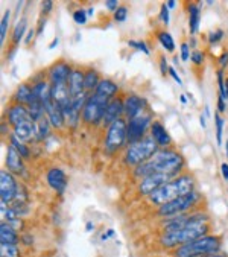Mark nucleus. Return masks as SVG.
Segmentation results:
<instances>
[{"label":"nucleus","mask_w":228,"mask_h":257,"mask_svg":"<svg viewBox=\"0 0 228 257\" xmlns=\"http://www.w3.org/2000/svg\"><path fill=\"white\" fill-rule=\"evenodd\" d=\"M52 2H43V5H41V8H43V11H44V14H47V13H50V10H52Z\"/></svg>","instance_id":"48"},{"label":"nucleus","mask_w":228,"mask_h":257,"mask_svg":"<svg viewBox=\"0 0 228 257\" xmlns=\"http://www.w3.org/2000/svg\"><path fill=\"white\" fill-rule=\"evenodd\" d=\"M199 122H201V126H202V128H205V119H204V116H201V117H199Z\"/></svg>","instance_id":"55"},{"label":"nucleus","mask_w":228,"mask_h":257,"mask_svg":"<svg viewBox=\"0 0 228 257\" xmlns=\"http://www.w3.org/2000/svg\"><path fill=\"white\" fill-rule=\"evenodd\" d=\"M14 136L19 140H29L34 136H37V130H35V122L34 120H28L25 123H20L14 128Z\"/></svg>","instance_id":"22"},{"label":"nucleus","mask_w":228,"mask_h":257,"mask_svg":"<svg viewBox=\"0 0 228 257\" xmlns=\"http://www.w3.org/2000/svg\"><path fill=\"white\" fill-rule=\"evenodd\" d=\"M7 168H8V171H11L14 174H20L23 171L22 156L13 145H10L7 148Z\"/></svg>","instance_id":"19"},{"label":"nucleus","mask_w":228,"mask_h":257,"mask_svg":"<svg viewBox=\"0 0 228 257\" xmlns=\"http://www.w3.org/2000/svg\"><path fill=\"white\" fill-rule=\"evenodd\" d=\"M201 257H226V255H222V254H208V255H201Z\"/></svg>","instance_id":"53"},{"label":"nucleus","mask_w":228,"mask_h":257,"mask_svg":"<svg viewBox=\"0 0 228 257\" xmlns=\"http://www.w3.org/2000/svg\"><path fill=\"white\" fill-rule=\"evenodd\" d=\"M214 122H216V140H217V145L220 146L222 145V131H223V119L216 113L214 114Z\"/></svg>","instance_id":"32"},{"label":"nucleus","mask_w":228,"mask_h":257,"mask_svg":"<svg viewBox=\"0 0 228 257\" xmlns=\"http://www.w3.org/2000/svg\"><path fill=\"white\" fill-rule=\"evenodd\" d=\"M118 85L114 84L112 81H109V79H102L100 82H99V85H97V88L94 90V93H99V94H103V96H106V97H114V94L118 93Z\"/></svg>","instance_id":"25"},{"label":"nucleus","mask_w":228,"mask_h":257,"mask_svg":"<svg viewBox=\"0 0 228 257\" xmlns=\"http://www.w3.org/2000/svg\"><path fill=\"white\" fill-rule=\"evenodd\" d=\"M183 166H184V159L181 154L164 149V151H158L151 160L140 165L136 171V175L143 178L154 174H166V175L177 177V174L183 169Z\"/></svg>","instance_id":"1"},{"label":"nucleus","mask_w":228,"mask_h":257,"mask_svg":"<svg viewBox=\"0 0 228 257\" xmlns=\"http://www.w3.org/2000/svg\"><path fill=\"white\" fill-rule=\"evenodd\" d=\"M44 26H46V20L43 19V20H40V23H38V29H37V35H40L43 31H44Z\"/></svg>","instance_id":"50"},{"label":"nucleus","mask_w":228,"mask_h":257,"mask_svg":"<svg viewBox=\"0 0 228 257\" xmlns=\"http://www.w3.org/2000/svg\"><path fill=\"white\" fill-rule=\"evenodd\" d=\"M109 102H111L109 97H106L103 94H99V93L90 94L85 102V107L82 110V119L87 123L97 125L99 122L103 120V116H105V111H106V107Z\"/></svg>","instance_id":"6"},{"label":"nucleus","mask_w":228,"mask_h":257,"mask_svg":"<svg viewBox=\"0 0 228 257\" xmlns=\"http://www.w3.org/2000/svg\"><path fill=\"white\" fill-rule=\"evenodd\" d=\"M160 17H161V20H163L164 25H169V8H167V5H161Z\"/></svg>","instance_id":"40"},{"label":"nucleus","mask_w":228,"mask_h":257,"mask_svg":"<svg viewBox=\"0 0 228 257\" xmlns=\"http://www.w3.org/2000/svg\"><path fill=\"white\" fill-rule=\"evenodd\" d=\"M198 199H199V195L196 192L180 196V198H177L174 201L161 205V207L158 209V215L160 216H167V218H175L180 213H183V212L189 210L190 207H193Z\"/></svg>","instance_id":"7"},{"label":"nucleus","mask_w":228,"mask_h":257,"mask_svg":"<svg viewBox=\"0 0 228 257\" xmlns=\"http://www.w3.org/2000/svg\"><path fill=\"white\" fill-rule=\"evenodd\" d=\"M127 122L124 119H119L114 123H111L108 126L106 131V137H105V148L109 152L118 151L119 148L124 146L125 140H127Z\"/></svg>","instance_id":"8"},{"label":"nucleus","mask_w":228,"mask_h":257,"mask_svg":"<svg viewBox=\"0 0 228 257\" xmlns=\"http://www.w3.org/2000/svg\"><path fill=\"white\" fill-rule=\"evenodd\" d=\"M56 44H58V38H55V40L52 41V44H50L49 47H50V49H53V47H56Z\"/></svg>","instance_id":"54"},{"label":"nucleus","mask_w":228,"mask_h":257,"mask_svg":"<svg viewBox=\"0 0 228 257\" xmlns=\"http://www.w3.org/2000/svg\"><path fill=\"white\" fill-rule=\"evenodd\" d=\"M166 5H167V8H175V5H177V4L174 2V0H170V2H167Z\"/></svg>","instance_id":"52"},{"label":"nucleus","mask_w":228,"mask_h":257,"mask_svg":"<svg viewBox=\"0 0 228 257\" xmlns=\"http://www.w3.org/2000/svg\"><path fill=\"white\" fill-rule=\"evenodd\" d=\"M180 100L183 102V104H186V102H187V99H186V96H184V94H183V96L180 97Z\"/></svg>","instance_id":"56"},{"label":"nucleus","mask_w":228,"mask_h":257,"mask_svg":"<svg viewBox=\"0 0 228 257\" xmlns=\"http://www.w3.org/2000/svg\"><path fill=\"white\" fill-rule=\"evenodd\" d=\"M217 84H219V96L225 100L226 99V90H225V81L222 70H217Z\"/></svg>","instance_id":"35"},{"label":"nucleus","mask_w":228,"mask_h":257,"mask_svg":"<svg viewBox=\"0 0 228 257\" xmlns=\"http://www.w3.org/2000/svg\"><path fill=\"white\" fill-rule=\"evenodd\" d=\"M207 216L205 215H201V213H195V215H178L175 218L170 219L167 224H166V233L167 231H177V230H181L184 227H189L192 224H198V222H207Z\"/></svg>","instance_id":"11"},{"label":"nucleus","mask_w":228,"mask_h":257,"mask_svg":"<svg viewBox=\"0 0 228 257\" xmlns=\"http://www.w3.org/2000/svg\"><path fill=\"white\" fill-rule=\"evenodd\" d=\"M49 120H46V117H43L41 120H38L35 123V130H37V139L43 140L49 136Z\"/></svg>","instance_id":"29"},{"label":"nucleus","mask_w":228,"mask_h":257,"mask_svg":"<svg viewBox=\"0 0 228 257\" xmlns=\"http://www.w3.org/2000/svg\"><path fill=\"white\" fill-rule=\"evenodd\" d=\"M190 49H189V44L187 43H183L181 44V60L183 61H189L190 60Z\"/></svg>","instance_id":"39"},{"label":"nucleus","mask_w":228,"mask_h":257,"mask_svg":"<svg viewBox=\"0 0 228 257\" xmlns=\"http://www.w3.org/2000/svg\"><path fill=\"white\" fill-rule=\"evenodd\" d=\"M151 136L157 142L158 146H169L170 145V136L167 134L166 128L160 122H152L151 123Z\"/></svg>","instance_id":"21"},{"label":"nucleus","mask_w":228,"mask_h":257,"mask_svg":"<svg viewBox=\"0 0 228 257\" xmlns=\"http://www.w3.org/2000/svg\"><path fill=\"white\" fill-rule=\"evenodd\" d=\"M47 183H49V186L52 189H55L58 193H63L66 190V186H67L66 174L58 168H52L47 172Z\"/></svg>","instance_id":"17"},{"label":"nucleus","mask_w":228,"mask_h":257,"mask_svg":"<svg viewBox=\"0 0 228 257\" xmlns=\"http://www.w3.org/2000/svg\"><path fill=\"white\" fill-rule=\"evenodd\" d=\"M93 13H94V11H93V8H88V11H87V16H93Z\"/></svg>","instance_id":"57"},{"label":"nucleus","mask_w":228,"mask_h":257,"mask_svg":"<svg viewBox=\"0 0 228 257\" xmlns=\"http://www.w3.org/2000/svg\"><path fill=\"white\" fill-rule=\"evenodd\" d=\"M8 122L16 128L17 125H20V123H25V122H28V120H32L31 119V114H29V110L25 107V105H22V104H16V105H13L10 110H8Z\"/></svg>","instance_id":"16"},{"label":"nucleus","mask_w":228,"mask_h":257,"mask_svg":"<svg viewBox=\"0 0 228 257\" xmlns=\"http://www.w3.org/2000/svg\"><path fill=\"white\" fill-rule=\"evenodd\" d=\"M225 90H226V99H228V79L225 81Z\"/></svg>","instance_id":"59"},{"label":"nucleus","mask_w":228,"mask_h":257,"mask_svg":"<svg viewBox=\"0 0 228 257\" xmlns=\"http://www.w3.org/2000/svg\"><path fill=\"white\" fill-rule=\"evenodd\" d=\"M10 16L11 13L7 11L4 19H2V23H0V41H5V37H7V29H8V23H10Z\"/></svg>","instance_id":"33"},{"label":"nucleus","mask_w":228,"mask_h":257,"mask_svg":"<svg viewBox=\"0 0 228 257\" xmlns=\"http://www.w3.org/2000/svg\"><path fill=\"white\" fill-rule=\"evenodd\" d=\"M124 105H125V114L128 119H134L139 116V113L142 111L143 108V100L136 96V94H131L127 97V100L124 102Z\"/></svg>","instance_id":"20"},{"label":"nucleus","mask_w":228,"mask_h":257,"mask_svg":"<svg viewBox=\"0 0 228 257\" xmlns=\"http://www.w3.org/2000/svg\"><path fill=\"white\" fill-rule=\"evenodd\" d=\"M169 73H170V76H172V78H174V79L177 81V84H180V85L183 84V81H181V78L178 76V73L175 72V69H172V67H169Z\"/></svg>","instance_id":"45"},{"label":"nucleus","mask_w":228,"mask_h":257,"mask_svg":"<svg viewBox=\"0 0 228 257\" xmlns=\"http://www.w3.org/2000/svg\"><path fill=\"white\" fill-rule=\"evenodd\" d=\"M148 125H149V117L148 116H137L134 119H130L128 126H127V139H128V142L131 145L140 142V139L143 137V133H145Z\"/></svg>","instance_id":"12"},{"label":"nucleus","mask_w":228,"mask_h":257,"mask_svg":"<svg viewBox=\"0 0 228 257\" xmlns=\"http://www.w3.org/2000/svg\"><path fill=\"white\" fill-rule=\"evenodd\" d=\"M35 35H37V31H34V29H31V31L28 32V37H26V43L29 44V43L32 41V38H34Z\"/></svg>","instance_id":"51"},{"label":"nucleus","mask_w":228,"mask_h":257,"mask_svg":"<svg viewBox=\"0 0 228 257\" xmlns=\"http://www.w3.org/2000/svg\"><path fill=\"white\" fill-rule=\"evenodd\" d=\"M44 110H46L47 119H49V122H50L52 126L61 128L66 123V119H64V114H63L61 107L56 104L53 99H50L49 102H46V104H44Z\"/></svg>","instance_id":"14"},{"label":"nucleus","mask_w":228,"mask_h":257,"mask_svg":"<svg viewBox=\"0 0 228 257\" xmlns=\"http://www.w3.org/2000/svg\"><path fill=\"white\" fill-rule=\"evenodd\" d=\"M93 230V224H87V231H91Z\"/></svg>","instance_id":"58"},{"label":"nucleus","mask_w":228,"mask_h":257,"mask_svg":"<svg viewBox=\"0 0 228 257\" xmlns=\"http://www.w3.org/2000/svg\"><path fill=\"white\" fill-rule=\"evenodd\" d=\"M158 41L161 43V46L167 50V52H174L175 43H174V38L170 37V34H169V32H166V31L158 32Z\"/></svg>","instance_id":"28"},{"label":"nucleus","mask_w":228,"mask_h":257,"mask_svg":"<svg viewBox=\"0 0 228 257\" xmlns=\"http://www.w3.org/2000/svg\"><path fill=\"white\" fill-rule=\"evenodd\" d=\"M195 192V180L192 175H180L170 180L164 186H161L158 190L149 195V201L155 205H164L170 201H174L180 196L189 195Z\"/></svg>","instance_id":"2"},{"label":"nucleus","mask_w":228,"mask_h":257,"mask_svg":"<svg viewBox=\"0 0 228 257\" xmlns=\"http://www.w3.org/2000/svg\"><path fill=\"white\" fill-rule=\"evenodd\" d=\"M0 242H2V245H17L19 236L10 224L4 222L0 225Z\"/></svg>","instance_id":"23"},{"label":"nucleus","mask_w":228,"mask_h":257,"mask_svg":"<svg viewBox=\"0 0 228 257\" xmlns=\"http://www.w3.org/2000/svg\"><path fill=\"white\" fill-rule=\"evenodd\" d=\"M99 75H97V72L96 70H93V69H90L87 73H85V76H84V84H85V90L87 91H90V90H96L97 88V85H99Z\"/></svg>","instance_id":"27"},{"label":"nucleus","mask_w":228,"mask_h":257,"mask_svg":"<svg viewBox=\"0 0 228 257\" xmlns=\"http://www.w3.org/2000/svg\"><path fill=\"white\" fill-rule=\"evenodd\" d=\"M105 7H106L108 11H114V13H116L118 8H119V2H118V0H106Z\"/></svg>","instance_id":"43"},{"label":"nucleus","mask_w":228,"mask_h":257,"mask_svg":"<svg viewBox=\"0 0 228 257\" xmlns=\"http://www.w3.org/2000/svg\"><path fill=\"white\" fill-rule=\"evenodd\" d=\"M73 20L78 23V25H85L87 23V13L84 10H76L73 13Z\"/></svg>","instance_id":"37"},{"label":"nucleus","mask_w":228,"mask_h":257,"mask_svg":"<svg viewBox=\"0 0 228 257\" xmlns=\"http://www.w3.org/2000/svg\"><path fill=\"white\" fill-rule=\"evenodd\" d=\"M128 44H130L131 47H136V49L142 50V52H143V54H146V55L149 54V49L146 47V44H145L143 41H133V40H130V41H128Z\"/></svg>","instance_id":"38"},{"label":"nucleus","mask_w":228,"mask_h":257,"mask_svg":"<svg viewBox=\"0 0 228 257\" xmlns=\"http://www.w3.org/2000/svg\"><path fill=\"white\" fill-rule=\"evenodd\" d=\"M174 178H175L174 175H166V174H154V175L145 177L143 181L139 186V192L142 195L149 196L151 193H154L155 190H158L161 186H164L166 183H169L170 180H174Z\"/></svg>","instance_id":"10"},{"label":"nucleus","mask_w":228,"mask_h":257,"mask_svg":"<svg viewBox=\"0 0 228 257\" xmlns=\"http://www.w3.org/2000/svg\"><path fill=\"white\" fill-rule=\"evenodd\" d=\"M220 171H222V177L225 180H228V163H222L220 165Z\"/></svg>","instance_id":"47"},{"label":"nucleus","mask_w":228,"mask_h":257,"mask_svg":"<svg viewBox=\"0 0 228 257\" xmlns=\"http://www.w3.org/2000/svg\"><path fill=\"white\" fill-rule=\"evenodd\" d=\"M127 17H128V8H125V7H119L118 11L114 13V20L119 22V23L125 22Z\"/></svg>","instance_id":"36"},{"label":"nucleus","mask_w":228,"mask_h":257,"mask_svg":"<svg viewBox=\"0 0 228 257\" xmlns=\"http://www.w3.org/2000/svg\"><path fill=\"white\" fill-rule=\"evenodd\" d=\"M2 257H19V249L16 245H2Z\"/></svg>","instance_id":"34"},{"label":"nucleus","mask_w":228,"mask_h":257,"mask_svg":"<svg viewBox=\"0 0 228 257\" xmlns=\"http://www.w3.org/2000/svg\"><path fill=\"white\" fill-rule=\"evenodd\" d=\"M226 156H228V142H226Z\"/></svg>","instance_id":"60"},{"label":"nucleus","mask_w":228,"mask_h":257,"mask_svg":"<svg viewBox=\"0 0 228 257\" xmlns=\"http://www.w3.org/2000/svg\"><path fill=\"white\" fill-rule=\"evenodd\" d=\"M222 37H223V31H216V32H211V34H210L208 40H210V43H211V44H214V43L220 41V40H222Z\"/></svg>","instance_id":"41"},{"label":"nucleus","mask_w":228,"mask_h":257,"mask_svg":"<svg viewBox=\"0 0 228 257\" xmlns=\"http://www.w3.org/2000/svg\"><path fill=\"white\" fill-rule=\"evenodd\" d=\"M199 17H201L199 7H198L196 4H190V5H189V25H190V34H196V32H198Z\"/></svg>","instance_id":"26"},{"label":"nucleus","mask_w":228,"mask_h":257,"mask_svg":"<svg viewBox=\"0 0 228 257\" xmlns=\"http://www.w3.org/2000/svg\"><path fill=\"white\" fill-rule=\"evenodd\" d=\"M190 60H192L195 64H201V63L204 61V54L199 52V50H195V52L192 54V57H190Z\"/></svg>","instance_id":"42"},{"label":"nucleus","mask_w":228,"mask_h":257,"mask_svg":"<svg viewBox=\"0 0 228 257\" xmlns=\"http://www.w3.org/2000/svg\"><path fill=\"white\" fill-rule=\"evenodd\" d=\"M11 145L20 152V156H22V157H29V149H28V146L23 145L16 136H11Z\"/></svg>","instance_id":"31"},{"label":"nucleus","mask_w":228,"mask_h":257,"mask_svg":"<svg viewBox=\"0 0 228 257\" xmlns=\"http://www.w3.org/2000/svg\"><path fill=\"white\" fill-rule=\"evenodd\" d=\"M84 76H85V73H82L79 69L72 70V73H70V76L67 79V85H69V91H70L72 97L79 96L81 93H84V90H85Z\"/></svg>","instance_id":"18"},{"label":"nucleus","mask_w":228,"mask_h":257,"mask_svg":"<svg viewBox=\"0 0 228 257\" xmlns=\"http://www.w3.org/2000/svg\"><path fill=\"white\" fill-rule=\"evenodd\" d=\"M217 110L220 111V113H223L225 111V102H223V99L219 96V99H217Z\"/></svg>","instance_id":"49"},{"label":"nucleus","mask_w":228,"mask_h":257,"mask_svg":"<svg viewBox=\"0 0 228 257\" xmlns=\"http://www.w3.org/2000/svg\"><path fill=\"white\" fill-rule=\"evenodd\" d=\"M25 31H26V19H22V20L17 23V26H16V29H14V34H13V43H14L16 46L20 43V40H22Z\"/></svg>","instance_id":"30"},{"label":"nucleus","mask_w":228,"mask_h":257,"mask_svg":"<svg viewBox=\"0 0 228 257\" xmlns=\"http://www.w3.org/2000/svg\"><path fill=\"white\" fill-rule=\"evenodd\" d=\"M72 67L66 63V61H58L55 63L50 69H49V81L52 85L56 84H66L70 73H72Z\"/></svg>","instance_id":"13"},{"label":"nucleus","mask_w":228,"mask_h":257,"mask_svg":"<svg viewBox=\"0 0 228 257\" xmlns=\"http://www.w3.org/2000/svg\"><path fill=\"white\" fill-rule=\"evenodd\" d=\"M220 249V239L216 236H202L193 242L181 245L177 248V257H201L208 254H216Z\"/></svg>","instance_id":"4"},{"label":"nucleus","mask_w":228,"mask_h":257,"mask_svg":"<svg viewBox=\"0 0 228 257\" xmlns=\"http://www.w3.org/2000/svg\"><path fill=\"white\" fill-rule=\"evenodd\" d=\"M157 152H158L157 142L152 137L145 139V140H140L137 143L130 145V148L125 154V160L128 165L140 166V165L146 163L148 160H151Z\"/></svg>","instance_id":"5"},{"label":"nucleus","mask_w":228,"mask_h":257,"mask_svg":"<svg viewBox=\"0 0 228 257\" xmlns=\"http://www.w3.org/2000/svg\"><path fill=\"white\" fill-rule=\"evenodd\" d=\"M228 64V52H223L220 57H219V66L220 67H225Z\"/></svg>","instance_id":"46"},{"label":"nucleus","mask_w":228,"mask_h":257,"mask_svg":"<svg viewBox=\"0 0 228 257\" xmlns=\"http://www.w3.org/2000/svg\"><path fill=\"white\" fill-rule=\"evenodd\" d=\"M160 69H161V73H163V75L169 73L167 61H166V58H164V57H161V60H160Z\"/></svg>","instance_id":"44"},{"label":"nucleus","mask_w":228,"mask_h":257,"mask_svg":"<svg viewBox=\"0 0 228 257\" xmlns=\"http://www.w3.org/2000/svg\"><path fill=\"white\" fill-rule=\"evenodd\" d=\"M14 97H16V100L19 102V104H22V105H25V104L29 105L31 102H32V99H34L32 87H29L28 84H22V85L17 88Z\"/></svg>","instance_id":"24"},{"label":"nucleus","mask_w":228,"mask_h":257,"mask_svg":"<svg viewBox=\"0 0 228 257\" xmlns=\"http://www.w3.org/2000/svg\"><path fill=\"white\" fill-rule=\"evenodd\" d=\"M207 231H208L207 222H198V224H192V225L184 227V228L177 230V231L164 233V236L161 237V242L167 248L181 246V245L193 242V240H196V239H199L202 236H207Z\"/></svg>","instance_id":"3"},{"label":"nucleus","mask_w":228,"mask_h":257,"mask_svg":"<svg viewBox=\"0 0 228 257\" xmlns=\"http://www.w3.org/2000/svg\"><path fill=\"white\" fill-rule=\"evenodd\" d=\"M17 192L19 187L14 177L8 171L0 172V199H2V202H11L17 196Z\"/></svg>","instance_id":"9"},{"label":"nucleus","mask_w":228,"mask_h":257,"mask_svg":"<svg viewBox=\"0 0 228 257\" xmlns=\"http://www.w3.org/2000/svg\"><path fill=\"white\" fill-rule=\"evenodd\" d=\"M122 111H125V105L121 99H112L108 107H106V111H105V116H103V125H111L116 120L121 119V114Z\"/></svg>","instance_id":"15"}]
</instances>
